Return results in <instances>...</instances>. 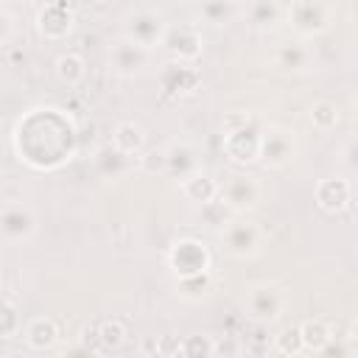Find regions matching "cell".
Returning <instances> with one entry per match:
<instances>
[{
	"label": "cell",
	"mask_w": 358,
	"mask_h": 358,
	"mask_svg": "<svg viewBox=\"0 0 358 358\" xmlns=\"http://www.w3.org/2000/svg\"><path fill=\"white\" fill-rule=\"evenodd\" d=\"M17 157L36 171H56L76 154V126L56 106H36L17 120Z\"/></svg>",
	"instance_id": "cell-1"
},
{
	"label": "cell",
	"mask_w": 358,
	"mask_h": 358,
	"mask_svg": "<svg viewBox=\"0 0 358 358\" xmlns=\"http://www.w3.org/2000/svg\"><path fill=\"white\" fill-rule=\"evenodd\" d=\"M263 120L252 112H229L221 120V151L235 165H255L260 159Z\"/></svg>",
	"instance_id": "cell-2"
},
{
	"label": "cell",
	"mask_w": 358,
	"mask_h": 358,
	"mask_svg": "<svg viewBox=\"0 0 358 358\" xmlns=\"http://www.w3.org/2000/svg\"><path fill=\"white\" fill-rule=\"evenodd\" d=\"M336 22V3L324 0H294L285 3V25L296 39L313 42L316 36L327 34Z\"/></svg>",
	"instance_id": "cell-3"
},
{
	"label": "cell",
	"mask_w": 358,
	"mask_h": 358,
	"mask_svg": "<svg viewBox=\"0 0 358 358\" xmlns=\"http://www.w3.org/2000/svg\"><path fill=\"white\" fill-rule=\"evenodd\" d=\"M288 288L274 282V280H260V282H252L246 288V296H243V305H246V316L266 327V324H274L282 319V313L288 310Z\"/></svg>",
	"instance_id": "cell-4"
},
{
	"label": "cell",
	"mask_w": 358,
	"mask_h": 358,
	"mask_svg": "<svg viewBox=\"0 0 358 358\" xmlns=\"http://www.w3.org/2000/svg\"><path fill=\"white\" fill-rule=\"evenodd\" d=\"M165 28H168V20L154 6H134L120 20L123 39H129V42L145 48V50H157L159 48V42L165 36Z\"/></svg>",
	"instance_id": "cell-5"
},
{
	"label": "cell",
	"mask_w": 358,
	"mask_h": 358,
	"mask_svg": "<svg viewBox=\"0 0 358 358\" xmlns=\"http://www.w3.org/2000/svg\"><path fill=\"white\" fill-rule=\"evenodd\" d=\"M159 50L168 56V62L196 64L204 53V36L196 22H168Z\"/></svg>",
	"instance_id": "cell-6"
},
{
	"label": "cell",
	"mask_w": 358,
	"mask_h": 358,
	"mask_svg": "<svg viewBox=\"0 0 358 358\" xmlns=\"http://www.w3.org/2000/svg\"><path fill=\"white\" fill-rule=\"evenodd\" d=\"M218 201L232 213V215H246L263 201V185L255 173L235 171L229 173L221 187H218Z\"/></svg>",
	"instance_id": "cell-7"
},
{
	"label": "cell",
	"mask_w": 358,
	"mask_h": 358,
	"mask_svg": "<svg viewBox=\"0 0 358 358\" xmlns=\"http://www.w3.org/2000/svg\"><path fill=\"white\" fill-rule=\"evenodd\" d=\"M221 249L224 255H229L232 260H252L260 255L263 249V229L246 218V215H235L221 232H218Z\"/></svg>",
	"instance_id": "cell-8"
},
{
	"label": "cell",
	"mask_w": 358,
	"mask_h": 358,
	"mask_svg": "<svg viewBox=\"0 0 358 358\" xmlns=\"http://www.w3.org/2000/svg\"><path fill=\"white\" fill-rule=\"evenodd\" d=\"M106 64L120 78H140L154 67V50H145L129 39H115L106 50Z\"/></svg>",
	"instance_id": "cell-9"
},
{
	"label": "cell",
	"mask_w": 358,
	"mask_h": 358,
	"mask_svg": "<svg viewBox=\"0 0 358 358\" xmlns=\"http://www.w3.org/2000/svg\"><path fill=\"white\" fill-rule=\"evenodd\" d=\"M168 266L176 280H187V277L207 274L213 266V257H210V249L199 238H179L168 249Z\"/></svg>",
	"instance_id": "cell-10"
},
{
	"label": "cell",
	"mask_w": 358,
	"mask_h": 358,
	"mask_svg": "<svg viewBox=\"0 0 358 358\" xmlns=\"http://www.w3.org/2000/svg\"><path fill=\"white\" fill-rule=\"evenodd\" d=\"M39 229V215L25 201H6L0 207V241L3 243H28Z\"/></svg>",
	"instance_id": "cell-11"
},
{
	"label": "cell",
	"mask_w": 358,
	"mask_h": 358,
	"mask_svg": "<svg viewBox=\"0 0 358 358\" xmlns=\"http://www.w3.org/2000/svg\"><path fill=\"white\" fill-rule=\"evenodd\" d=\"M296 157V131L291 126H266L263 129V137H260V159L266 168L271 171H280V168H288Z\"/></svg>",
	"instance_id": "cell-12"
},
{
	"label": "cell",
	"mask_w": 358,
	"mask_h": 358,
	"mask_svg": "<svg viewBox=\"0 0 358 358\" xmlns=\"http://www.w3.org/2000/svg\"><path fill=\"white\" fill-rule=\"evenodd\" d=\"M271 62H274V67H277L280 73H285V76H308V73H313L316 64H319L316 48H313L310 42H305V39H296V36L282 39V42L274 48Z\"/></svg>",
	"instance_id": "cell-13"
},
{
	"label": "cell",
	"mask_w": 358,
	"mask_h": 358,
	"mask_svg": "<svg viewBox=\"0 0 358 358\" xmlns=\"http://www.w3.org/2000/svg\"><path fill=\"white\" fill-rule=\"evenodd\" d=\"M34 25H36V31H39L42 39H50V42L67 39L76 31V8L70 3H64V0L42 3L36 8Z\"/></svg>",
	"instance_id": "cell-14"
},
{
	"label": "cell",
	"mask_w": 358,
	"mask_h": 358,
	"mask_svg": "<svg viewBox=\"0 0 358 358\" xmlns=\"http://www.w3.org/2000/svg\"><path fill=\"white\" fill-rule=\"evenodd\" d=\"M159 90L165 98H185L190 92L199 90L201 84V73L196 64H176V62H165L159 67Z\"/></svg>",
	"instance_id": "cell-15"
},
{
	"label": "cell",
	"mask_w": 358,
	"mask_h": 358,
	"mask_svg": "<svg viewBox=\"0 0 358 358\" xmlns=\"http://www.w3.org/2000/svg\"><path fill=\"white\" fill-rule=\"evenodd\" d=\"M313 201L322 213L338 215L352 204V179L350 176H327L313 187Z\"/></svg>",
	"instance_id": "cell-16"
},
{
	"label": "cell",
	"mask_w": 358,
	"mask_h": 358,
	"mask_svg": "<svg viewBox=\"0 0 358 358\" xmlns=\"http://www.w3.org/2000/svg\"><path fill=\"white\" fill-rule=\"evenodd\" d=\"M162 151H165V173L176 176L179 182L204 168V165H201V151H199V145L190 143V140H185V137L171 140Z\"/></svg>",
	"instance_id": "cell-17"
},
{
	"label": "cell",
	"mask_w": 358,
	"mask_h": 358,
	"mask_svg": "<svg viewBox=\"0 0 358 358\" xmlns=\"http://www.w3.org/2000/svg\"><path fill=\"white\" fill-rule=\"evenodd\" d=\"M59 338H62L59 324H56V319H50V316H34V319H28V324L22 327V341H25V347L34 350V352H48V350H53V347L59 344Z\"/></svg>",
	"instance_id": "cell-18"
},
{
	"label": "cell",
	"mask_w": 358,
	"mask_h": 358,
	"mask_svg": "<svg viewBox=\"0 0 358 358\" xmlns=\"http://www.w3.org/2000/svg\"><path fill=\"white\" fill-rule=\"evenodd\" d=\"M243 17L255 31H277L280 25H285V3H274V0L243 3Z\"/></svg>",
	"instance_id": "cell-19"
},
{
	"label": "cell",
	"mask_w": 358,
	"mask_h": 358,
	"mask_svg": "<svg viewBox=\"0 0 358 358\" xmlns=\"http://www.w3.org/2000/svg\"><path fill=\"white\" fill-rule=\"evenodd\" d=\"M92 168L101 179H109V182H117L123 179L129 171H134V159L120 154L117 148L112 145H101L95 154H92Z\"/></svg>",
	"instance_id": "cell-20"
},
{
	"label": "cell",
	"mask_w": 358,
	"mask_h": 358,
	"mask_svg": "<svg viewBox=\"0 0 358 358\" xmlns=\"http://www.w3.org/2000/svg\"><path fill=\"white\" fill-rule=\"evenodd\" d=\"M218 187H221V182H218L207 168H201V171H196L193 176H187V179L179 182L182 196H185L190 204H199V207L215 201V199H218Z\"/></svg>",
	"instance_id": "cell-21"
},
{
	"label": "cell",
	"mask_w": 358,
	"mask_h": 358,
	"mask_svg": "<svg viewBox=\"0 0 358 358\" xmlns=\"http://www.w3.org/2000/svg\"><path fill=\"white\" fill-rule=\"evenodd\" d=\"M112 148H117L120 154L137 159L145 151V129L137 120H120L112 131Z\"/></svg>",
	"instance_id": "cell-22"
},
{
	"label": "cell",
	"mask_w": 358,
	"mask_h": 358,
	"mask_svg": "<svg viewBox=\"0 0 358 358\" xmlns=\"http://www.w3.org/2000/svg\"><path fill=\"white\" fill-rule=\"evenodd\" d=\"M53 73H56V78H59L64 87H81L84 78H87V62H84L81 53H76V50H64V53L56 56V62H53Z\"/></svg>",
	"instance_id": "cell-23"
},
{
	"label": "cell",
	"mask_w": 358,
	"mask_h": 358,
	"mask_svg": "<svg viewBox=\"0 0 358 358\" xmlns=\"http://www.w3.org/2000/svg\"><path fill=\"white\" fill-rule=\"evenodd\" d=\"M296 330H299L302 350H305V352H313V355H316V352L336 336V330H333L324 319H305V322L296 324Z\"/></svg>",
	"instance_id": "cell-24"
},
{
	"label": "cell",
	"mask_w": 358,
	"mask_h": 358,
	"mask_svg": "<svg viewBox=\"0 0 358 358\" xmlns=\"http://www.w3.org/2000/svg\"><path fill=\"white\" fill-rule=\"evenodd\" d=\"M199 17L210 25H227L235 22L238 17H243V3H232V0H218V3H204L196 8Z\"/></svg>",
	"instance_id": "cell-25"
},
{
	"label": "cell",
	"mask_w": 358,
	"mask_h": 358,
	"mask_svg": "<svg viewBox=\"0 0 358 358\" xmlns=\"http://www.w3.org/2000/svg\"><path fill=\"white\" fill-rule=\"evenodd\" d=\"M308 120H310V126H313L316 131L327 134V131H333V129L338 126L341 112H338L336 101H330V98H319V101L310 103V109H308Z\"/></svg>",
	"instance_id": "cell-26"
},
{
	"label": "cell",
	"mask_w": 358,
	"mask_h": 358,
	"mask_svg": "<svg viewBox=\"0 0 358 358\" xmlns=\"http://www.w3.org/2000/svg\"><path fill=\"white\" fill-rule=\"evenodd\" d=\"M179 358H215V338L210 333H187L179 338Z\"/></svg>",
	"instance_id": "cell-27"
},
{
	"label": "cell",
	"mask_w": 358,
	"mask_h": 358,
	"mask_svg": "<svg viewBox=\"0 0 358 358\" xmlns=\"http://www.w3.org/2000/svg\"><path fill=\"white\" fill-rule=\"evenodd\" d=\"M271 350L277 352V355H288V358H299L305 350H302V341H299V330H296V324H291V327H282L274 338H271Z\"/></svg>",
	"instance_id": "cell-28"
},
{
	"label": "cell",
	"mask_w": 358,
	"mask_h": 358,
	"mask_svg": "<svg viewBox=\"0 0 358 358\" xmlns=\"http://www.w3.org/2000/svg\"><path fill=\"white\" fill-rule=\"evenodd\" d=\"M316 358H355V336L344 333V336H333L319 352Z\"/></svg>",
	"instance_id": "cell-29"
},
{
	"label": "cell",
	"mask_w": 358,
	"mask_h": 358,
	"mask_svg": "<svg viewBox=\"0 0 358 358\" xmlns=\"http://www.w3.org/2000/svg\"><path fill=\"white\" fill-rule=\"evenodd\" d=\"M20 330H22V322H20V310H17V305H14L8 296L0 299V341L14 338Z\"/></svg>",
	"instance_id": "cell-30"
},
{
	"label": "cell",
	"mask_w": 358,
	"mask_h": 358,
	"mask_svg": "<svg viewBox=\"0 0 358 358\" xmlns=\"http://www.w3.org/2000/svg\"><path fill=\"white\" fill-rule=\"evenodd\" d=\"M176 288L185 299H204L210 291H213V280H210V271L207 274H199V277H187V280H176Z\"/></svg>",
	"instance_id": "cell-31"
},
{
	"label": "cell",
	"mask_w": 358,
	"mask_h": 358,
	"mask_svg": "<svg viewBox=\"0 0 358 358\" xmlns=\"http://www.w3.org/2000/svg\"><path fill=\"white\" fill-rule=\"evenodd\" d=\"M134 168L145 176H157V173H165V151L162 148H145L137 159H134Z\"/></svg>",
	"instance_id": "cell-32"
},
{
	"label": "cell",
	"mask_w": 358,
	"mask_h": 358,
	"mask_svg": "<svg viewBox=\"0 0 358 358\" xmlns=\"http://www.w3.org/2000/svg\"><path fill=\"white\" fill-rule=\"evenodd\" d=\"M232 218H235V215H232V213H229V210H227V207H224L218 199L201 207V221H204L210 229H215V232H221V229H224V227H227Z\"/></svg>",
	"instance_id": "cell-33"
},
{
	"label": "cell",
	"mask_w": 358,
	"mask_h": 358,
	"mask_svg": "<svg viewBox=\"0 0 358 358\" xmlns=\"http://www.w3.org/2000/svg\"><path fill=\"white\" fill-rule=\"evenodd\" d=\"M98 341H101L103 350H120L126 344V327L120 322H115V319L112 322H103L98 327Z\"/></svg>",
	"instance_id": "cell-34"
},
{
	"label": "cell",
	"mask_w": 358,
	"mask_h": 358,
	"mask_svg": "<svg viewBox=\"0 0 358 358\" xmlns=\"http://www.w3.org/2000/svg\"><path fill=\"white\" fill-rule=\"evenodd\" d=\"M14 31H17V20H14V11H11L6 3H0V48H6V45L11 42Z\"/></svg>",
	"instance_id": "cell-35"
},
{
	"label": "cell",
	"mask_w": 358,
	"mask_h": 358,
	"mask_svg": "<svg viewBox=\"0 0 358 358\" xmlns=\"http://www.w3.org/2000/svg\"><path fill=\"white\" fill-rule=\"evenodd\" d=\"M59 358H95V352H92L84 341H76V344H73V347H67Z\"/></svg>",
	"instance_id": "cell-36"
},
{
	"label": "cell",
	"mask_w": 358,
	"mask_h": 358,
	"mask_svg": "<svg viewBox=\"0 0 358 358\" xmlns=\"http://www.w3.org/2000/svg\"><path fill=\"white\" fill-rule=\"evenodd\" d=\"M341 157H344L341 162H344L347 173H352V171H355V165H358V162H355V137H350V140L344 143V151H341Z\"/></svg>",
	"instance_id": "cell-37"
},
{
	"label": "cell",
	"mask_w": 358,
	"mask_h": 358,
	"mask_svg": "<svg viewBox=\"0 0 358 358\" xmlns=\"http://www.w3.org/2000/svg\"><path fill=\"white\" fill-rule=\"evenodd\" d=\"M0 299H6V294H3V285H0Z\"/></svg>",
	"instance_id": "cell-38"
},
{
	"label": "cell",
	"mask_w": 358,
	"mask_h": 358,
	"mask_svg": "<svg viewBox=\"0 0 358 358\" xmlns=\"http://www.w3.org/2000/svg\"><path fill=\"white\" fill-rule=\"evenodd\" d=\"M274 358H288V355H277V352H274Z\"/></svg>",
	"instance_id": "cell-39"
},
{
	"label": "cell",
	"mask_w": 358,
	"mask_h": 358,
	"mask_svg": "<svg viewBox=\"0 0 358 358\" xmlns=\"http://www.w3.org/2000/svg\"><path fill=\"white\" fill-rule=\"evenodd\" d=\"M0 358H6V355H3V350H0Z\"/></svg>",
	"instance_id": "cell-40"
}]
</instances>
